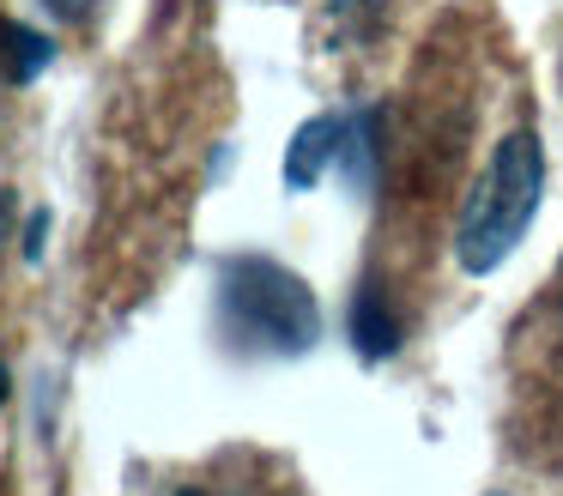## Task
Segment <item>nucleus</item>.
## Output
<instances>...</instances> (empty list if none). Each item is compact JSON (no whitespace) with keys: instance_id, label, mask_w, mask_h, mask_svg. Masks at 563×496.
I'll return each mask as SVG.
<instances>
[{"instance_id":"obj_7","label":"nucleus","mask_w":563,"mask_h":496,"mask_svg":"<svg viewBox=\"0 0 563 496\" xmlns=\"http://www.w3.org/2000/svg\"><path fill=\"white\" fill-rule=\"evenodd\" d=\"M49 12H62V19H86V12H91V0H49Z\"/></svg>"},{"instance_id":"obj_1","label":"nucleus","mask_w":563,"mask_h":496,"mask_svg":"<svg viewBox=\"0 0 563 496\" xmlns=\"http://www.w3.org/2000/svg\"><path fill=\"white\" fill-rule=\"evenodd\" d=\"M539 188H545V145L533 128H515L509 140H497V152L485 157L473 194H466L461 230H454V254L466 273H497L515 254V242L533 224Z\"/></svg>"},{"instance_id":"obj_6","label":"nucleus","mask_w":563,"mask_h":496,"mask_svg":"<svg viewBox=\"0 0 563 496\" xmlns=\"http://www.w3.org/2000/svg\"><path fill=\"white\" fill-rule=\"evenodd\" d=\"M43 230H49V218H31V224H25V254H31V261H37V249H43Z\"/></svg>"},{"instance_id":"obj_8","label":"nucleus","mask_w":563,"mask_h":496,"mask_svg":"<svg viewBox=\"0 0 563 496\" xmlns=\"http://www.w3.org/2000/svg\"><path fill=\"white\" fill-rule=\"evenodd\" d=\"M0 399H7V370H0Z\"/></svg>"},{"instance_id":"obj_9","label":"nucleus","mask_w":563,"mask_h":496,"mask_svg":"<svg viewBox=\"0 0 563 496\" xmlns=\"http://www.w3.org/2000/svg\"><path fill=\"white\" fill-rule=\"evenodd\" d=\"M0 224H7V212H0Z\"/></svg>"},{"instance_id":"obj_5","label":"nucleus","mask_w":563,"mask_h":496,"mask_svg":"<svg viewBox=\"0 0 563 496\" xmlns=\"http://www.w3.org/2000/svg\"><path fill=\"white\" fill-rule=\"evenodd\" d=\"M49 36H37L31 24H13L7 19V31H0V73L13 85H25V79H37L43 67H49Z\"/></svg>"},{"instance_id":"obj_10","label":"nucleus","mask_w":563,"mask_h":496,"mask_svg":"<svg viewBox=\"0 0 563 496\" xmlns=\"http://www.w3.org/2000/svg\"><path fill=\"white\" fill-rule=\"evenodd\" d=\"M0 31H7V19H0Z\"/></svg>"},{"instance_id":"obj_4","label":"nucleus","mask_w":563,"mask_h":496,"mask_svg":"<svg viewBox=\"0 0 563 496\" xmlns=\"http://www.w3.org/2000/svg\"><path fill=\"white\" fill-rule=\"evenodd\" d=\"M352 345H357V357H369V363H382V357L400 351V321H394L382 285L357 290V302H352Z\"/></svg>"},{"instance_id":"obj_3","label":"nucleus","mask_w":563,"mask_h":496,"mask_svg":"<svg viewBox=\"0 0 563 496\" xmlns=\"http://www.w3.org/2000/svg\"><path fill=\"white\" fill-rule=\"evenodd\" d=\"M340 145H345V121L340 115L303 121V128L291 133V145H285V188H316L321 169L340 157Z\"/></svg>"},{"instance_id":"obj_2","label":"nucleus","mask_w":563,"mask_h":496,"mask_svg":"<svg viewBox=\"0 0 563 496\" xmlns=\"http://www.w3.org/2000/svg\"><path fill=\"white\" fill-rule=\"evenodd\" d=\"M219 321L243 351L267 357H303L321 339L316 290L267 254H236L219 266Z\"/></svg>"}]
</instances>
